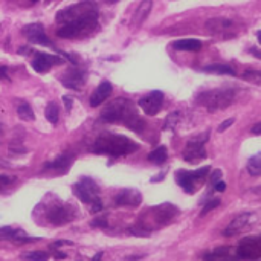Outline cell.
Instances as JSON below:
<instances>
[{
  "label": "cell",
  "instance_id": "6da1fadb",
  "mask_svg": "<svg viewBox=\"0 0 261 261\" xmlns=\"http://www.w3.org/2000/svg\"><path fill=\"white\" fill-rule=\"evenodd\" d=\"M101 119L106 122H122L136 133L144 130V119L138 115L136 106L127 98H116L107 104L101 112Z\"/></svg>",
  "mask_w": 261,
  "mask_h": 261
},
{
  "label": "cell",
  "instance_id": "7a4b0ae2",
  "mask_svg": "<svg viewBox=\"0 0 261 261\" xmlns=\"http://www.w3.org/2000/svg\"><path fill=\"white\" fill-rule=\"evenodd\" d=\"M139 150V144L132 141L130 138L124 135H115V133H102L95 141L92 151L98 154H107L112 158L127 156Z\"/></svg>",
  "mask_w": 261,
  "mask_h": 261
},
{
  "label": "cell",
  "instance_id": "3957f363",
  "mask_svg": "<svg viewBox=\"0 0 261 261\" xmlns=\"http://www.w3.org/2000/svg\"><path fill=\"white\" fill-rule=\"evenodd\" d=\"M96 28H98V11L93 9L76 20L61 24V28L57 31V35L61 38H76L95 31Z\"/></svg>",
  "mask_w": 261,
  "mask_h": 261
},
{
  "label": "cell",
  "instance_id": "277c9868",
  "mask_svg": "<svg viewBox=\"0 0 261 261\" xmlns=\"http://www.w3.org/2000/svg\"><path fill=\"white\" fill-rule=\"evenodd\" d=\"M237 92L234 89H211L200 92L196 98L197 104L203 106L210 112L222 110L234 104Z\"/></svg>",
  "mask_w": 261,
  "mask_h": 261
},
{
  "label": "cell",
  "instance_id": "5b68a950",
  "mask_svg": "<svg viewBox=\"0 0 261 261\" xmlns=\"http://www.w3.org/2000/svg\"><path fill=\"white\" fill-rule=\"evenodd\" d=\"M210 167H202L196 171H188V170H179L176 171V182L179 184V187L188 193V194H194L197 190V182L205 179L206 174L210 173Z\"/></svg>",
  "mask_w": 261,
  "mask_h": 261
},
{
  "label": "cell",
  "instance_id": "8992f818",
  "mask_svg": "<svg viewBox=\"0 0 261 261\" xmlns=\"http://www.w3.org/2000/svg\"><path fill=\"white\" fill-rule=\"evenodd\" d=\"M73 193L83 203L87 205H92L93 202L99 200V187L90 177H81L73 185Z\"/></svg>",
  "mask_w": 261,
  "mask_h": 261
},
{
  "label": "cell",
  "instance_id": "52a82bcc",
  "mask_svg": "<svg viewBox=\"0 0 261 261\" xmlns=\"http://www.w3.org/2000/svg\"><path fill=\"white\" fill-rule=\"evenodd\" d=\"M237 257L243 261L261 260V236H251L240 240Z\"/></svg>",
  "mask_w": 261,
  "mask_h": 261
},
{
  "label": "cell",
  "instance_id": "ba28073f",
  "mask_svg": "<svg viewBox=\"0 0 261 261\" xmlns=\"http://www.w3.org/2000/svg\"><path fill=\"white\" fill-rule=\"evenodd\" d=\"M93 9H96V8H95L92 3H89V2H81V3H78V5H73V6H69V8H66V9L58 11V12H57V17H55V21L60 23V24H66V23H69V21H72V20H76V18L86 15L87 12H90V11H93Z\"/></svg>",
  "mask_w": 261,
  "mask_h": 261
},
{
  "label": "cell",
  "instance_id": "9c48e42d",
  "mask_svg": "<svg viewBox=\"0 0 261 261\" xmlns=\"http://www.w3.org/2000/svg\"><path fill=\"white\" fill-rule=\"evenodd\" d=\"M206 141H208L206 136H205L203 139H202L200 136L191 139V141L187 144V147H185V150H184V153H182L184 159H185L188 164H197V162L203 161V159L206 158V150H205V142H206Z\"/></svg>",
  "mask_w": 261,
  "mask_h": 261
},
{
  "label": "cell",
  "instance_id": "30bf717a",
  "mask_svg": "<svg viewBox=\"0 0 261 261\" xmlns=\"http://www.w3.org/2000/svg\"><path fill=\"white\" fill-rule=\"evenodd\" d=\"M60 81L64 87L80 92V90H83V86L86 83V72L80 67H69L60 76Z\"/></svg>",
  "mask_w": 261,
  "mask_h": 261
},
{
  "label": "cell",
  "instance_id": "8fae6325",
  "mask_svg": "<svg viewBox=\"0 0 261 261\" xmlns=\"http://www.w3.org/2000/svg\"><path fill=\"white\" fill-rule=\"evenodd\" d=\"M138 104L144 110V113H147L148 116H154L159 113V110L164 106V93L161 90H153L145 96H142Z\"/></svg>",
  "mask_w": 261,
  "mask_h": 261
},
{
  "label": "cell",
  "instance_id": "7c38bea8",
  "mask_svg": "<svg viewBox=\"0 0 261 261\" xmlns=\"http://www.w3.org/2000/svg\"><path fill=\"white\" fill-rule=\"evenodd\" d=\"M23 34L24 37L34 43V44H41V46H52V41L49 40V37L44 32L43 24L40 23H32V24H26L23 28Z\"/></svg>",
  "mask_w": 261,
  "mask_h": 261
},
{
  "label": "cell",
  "instance_id": "4fadbf2b",
  "mask_svg": "<svg viewBox=\"0 0 261 261\" xmlns=\"http://www.w3.org/2000/svg\"><path fill=\"white\" fill-rule=\"evenodd\" d=\"M254 213H243L240 216H237L223 231V237H234L240 232H243L254 220Z\"/></svg>",
  "mask_w": 261,
  "mask_h": 261
},
{
  "label": "cell",
  "instance_id": "5bb4252c",
  "mask_svg": "<svg viewBox=\"0 0 261 261\" xmlns=\"http://www.w3.org/2000/svg\"><path fill=\"white\" fill-rule=\"evenodd\" d=\"M72 219H73V213H72V210L69 206H64V205H52L47 210V220L52 225H55V226L66 225Z\"/></svg>",
  "mask_w": 261,
  "mask_h": 261
},
{
  "label": "cell",
  "instance_id": "9a60e30c",
  "mask_svg": "<svg viewBox=\"0 0 261 261\" xmlns=\"http://www.w3.org/2000/svg\"><path fill=\"white\" fill-rule=\"evenodd\" d=\"M142 202V194L138 190L133 188H125L119 191L115 197V203L118 206H128V208H136Z\"/></svg>",
  "mask_w": 261,
  "mask_h": 261
},
{
  "label": "cell",
  "instance_id": "2e32d148",
  "mask_svg": "<svg viewBox=\"0 0 261 261\" xmlns=\"http://www.w3.org/2000/svg\"><path fill=\"white\" fill-rule=\"evenodd\" d=\"M63 63L61 57L57 55H49V54H43V52H37L34 61H32V69L38 73H44L47 70H50V67L54 64H60Z\"/></svg>",
  "mask_w": 261,
  "mask_h": 261
},
{
  "label": "cell",
  "instance_id": "e0dca14e",
  "mask_svg": "<svg viewBox=\"0 0 261 261\" xmlns=\"http://www.w3.org/2000/svg\"><path fill=\"white\" fill-rule=\"evenodd\" d=\"M150 213L153 214V219L158 225H165L177 214V208L171 203H164V205L151 208Z\"/></svg>",
  "mask_w": 261,
  "mask_h": 261
},
{
  "label": "cell",
  "instance_id": "ac0fdd59",
  "mask_svg": "<svg viewBox=\"0 0 261 261\" xmlns=\"http://www.w3.org/2000/svg\"><path fill=\"white\" fill-rule=\"evenodd\" d=\"M112 90H113L112 84H110L109 81H102V83L95 89V92L92 93V96H90V106H92V107L101 106L104 101L109 99V96L112 95Z\"/></svg>",
  "mask_w": 261,
  "mask_h": 261
},
{
  "label": "cell",
  "instance_id": "d6986e66",
  "mask_svg": "<svg viewBox=\"0 0 261 261\" xmlns=\"http://www.w3.org/2000/svg\"><path fill=\"white\" fill-rule=\"evenodd\" d=\"M237 255H231L229 246H220L203 257V261H239Z\"/></svg>",
  "mask_w": 261,
  "mask_h": 261
},
{
  "label": "cell",
  "instance_id": "ffe728a7",
  "mask_svg": "<svg viewBox=\"0 0 261 261\" xmlns=\"http://www.w3.org/2000/svg\"><path fill=\"white\" fill-rule=\"evenodd\" d=\"M151 8H153V0H142L133 15V26H141L144 20L148 17Z\"/></svg>",
  "mask_w": 261,
  "mask_h": 261
},
{
  "label": "cell",
  "instance_id": "44dd1931",
  "mask_svg": "<svg viewBox=\"0 0 261 261\" xmlns=\"http://www.w3.org/2000/svg\"><path fill=\"white\" fill-rule=\"evenodd\" d=\"M70 164H72V156H70V154H61V156H58L55 161H52V162H47V164L44 165V168H49V170H57V171L66 173V171L69 170Z\"/></svg>",
  "mask_w": 261,
  "mask_h": 261
},
{
  "label": "cell",
  "instance_id": "7402d4cb",
  "mask_svg": "<svg viewBox=\"0 0 261 261\" xmlns=\"http://www.w3.org/2000/svg\"><path fill=\"white\" fill-rule=\"evenodd\" d=\"M173 47L177 49V50H190V52H194V50L202 49V41L197 40V38H182V40L174 41L173 43Z\"/></svg>",
  "mask_w": 261,
  "mask_h": 261
},
{
  "label": "cell",
  "instance_id": "603a6c76",
  "mask_svg": "<svg viewBox=\"0 0 261 261\" xmlns=\"http://www.w3.org/2000/svg\"><path fill=\"white\" fill-rule=\"evenodd\" d=\"M231 24H232V21H231V20H228V18H222V17L210 18V20L206 21V28H208V31H210V32H213V34L223 32V31H226Z\"/></svg>",
  "mask_w": 261,
  "mask_h": 261
},
{
  "label": "cell",
  "instance_id": "cb8c5ba5",
  "mask_svg": "<svg viewBox=\"0 0 261 261\" xmlns=\"http://www.w3.org/2000/svg\"><path fill=\"white\" fill-rule=\"evenodd\" d=\"M167 158H168V151H167V147H165V145H161V147L154 148V150L148 154V161L153 162V164H156V165L165 164Z\"/></svg>",
  "mask_w": 261,
  "mask_h": 261
},
{
  "label": "cell",
  "instance_id": "d4e9b609",
  "mask_svg": "<svg viewBox=\"0 0 261 261\" xmlns=\"http://www.w3.org/2000/svg\"><path fill=\"white\" fill-rule=\"evenodd\" d=\"M203 70L210 73H219V75H231V76L236 75V70L228 64H210V66H205Z\"/></svg>",
  "mask_w": 261,
  "mask_h": 261
},
{
  "label": "cell",
  "instance_id": "484cf974",
  "mask_svg": "<svg viewBox=\"0 0 261 261\" xmlns=\"http://www.w3.org/2000/svg\"><path fill=\"white\" fill-rule=\"evenodd\" d=\"M246 170L251 176L254 177H258L261 176V153L254 154L252 158H249L248 161V165H246Z\"/></svg>",
  "mask_w": 261,
  "mask_h": 261
},
{
  "label": "cell",
  "instance_id": "4316f807",
  "mask_svg": "<svg viewBox=\"0 0 261 261\" xmlns=\"http://www.w3.org/2000/svg\"><path fill=\"white\" fill-rule=\"evenodd\" d=\"M17 113H18V118L23 119V121H34L35 119V115L31 109V106L28 102H21L18 107H17Z\"/></svg>",
  "mask_w": 261,
  "mask_h": 261
},
{
  "label": "cell",
  "instance_id": "83f0119b",
  "mask_svg": "<svg viewBox=\"0 0 261 261\" xmlns=\"http://www.w3.org/2000/svg\"><path fill=\"white\" fill-rule=\"evenodd\" d=\"M58 113H60V110H58L57 102H49V106L46 107V119L55 125L58 122Z\"/></svg>",
  "mask_w": 261,
  "mask_h": 261
},
{
  "label": "cell",
  "instance_id": "f1b7e54d",
  "mask_svg": "<svg viewBox=\"0 0 261 261\" xmlns=\"http://www.w3.org/2000/svg\"><path fill=\"white\" fill-rule=\"evenodd\" d=\"M21 258L24 261H47L49 260V254L43 252V251H32V252L23 254Z\"/></svg>",
  "mask_w": 261,
  "mask_h": 261
},
{
  "label": "cell",
  "instance_id": "f546056e",
  "mask_svg": "<svg viewBox=\"0 0 261 261\" xmlns=\"http://www.w3.org/2000/svg\"><path fill=\"white\" fill-rule=\"evenodd\" d=\"M179 116H180V112H173L171 115H168V118H167L165 122H164V128L168 130V128H173L174 125H177Z\"/></svg>",
  "mask_w": 261,
  "mask_h": 261
},
{
  "label": "cell",
  "instance_id": "4dcf8cb0",
  "mask_svg": "<svg viewBox=\"0 0 261 261\" xmlns=\"http://www.w3.org/2000/svg\"><path fill=\"white\" fill-rule=\"evenodd\" d=\"M220 205V199H210L206 203H205V206H203V210H202V213H200V216H206L210 211H213L214 208H217Z\"/></svg>",
  "mask_w": 261,
  "mask_h": 261
},
{
  "label": "cell",
  "instance_id": "1f68e13d",
  "mask_svg": "<svg viewBox=\"0 0 261 261\" xmlns=\"http://www.w3.org/2000/svg\"><path fill=\"white\" fill-rule=\"evenodd\" d=\"M14 232H15V229L11 228V226H3V228H0V240L12 242Z\"/></svg>",
  "mask_w": 261,
  "mask_h": 261
},
{
  "label": "cell",
  "instance_id": "d6a6232c",
  "mask_svg": "<svg viewBox=\"0 0 261 261\" xmlns=\"http://www.w3.org/2000/svg\"><path fill=\"white\" fill-rule=\"evenodd\" d=\"M90 226H93V228H107V219L106 217L95 219V220H92Z\"/></svg>",
  "mask_w": 261,
  "mask_h": 261
},
{
  "label": "cell",
  "instance_id": "836d02e7",
  "mask_svg": "<svg viewBox=\"0 0 261 261\" xmlns=\"http://www.w3.org/2000/svg\"><path fill=\"white\" fill-rule=\"evenodd\" d=\"M9 150L14 151V153H24V151H26L24 147H23L20 142H11V144H9Z\"/></svg>",
  "mask_w": 261,
  "mask_h": 261
},
{
  "label": "cell",
  "instance_id": "e575fe53",
  "mask_svg": "<svg viewBox=\"0 0 261 261\" xmlns=\"http://www.w3.org/2000/svg\"><path fill=\"white\" fill-rule=\"evenodd\" d=\"M232 124H234V118H229V119L223 121V122H222V124L219 125V128H217V130H219L220 133H223V132H225L226 128H229V127H231Z\"/></svg>",
  "mask_w": 261,
  "mask_h": 261
},
{
  "label": "cell",
  "instance_id": "d590c367",
  "mask_svg": "<svg viewBox=\"0 0 261 261\" xmlns=\"http://www.w3.org/2000/svg\"><path fill=\"white\" fill-rule=\"evenodd\" d=\"M14 182V177H8V176H3L0 174V190H3L5 187H8L9 184Z\"/></svg>",
  "mask_w": 261,
  "mask_h": 261
},
{
  "label": "cell",
  "instance_id": "8d00e7d4",
  "mask_svg": "<svg viewBox=\"0 0 261 261\" xmlns=\"http://www.w3.org/2000/svg\"><path fill=\"white\" fill-rule=\"evenodd\" d=\"M73 243L72 242H66V240H58V242H55V243H52L50 245V249H58L60 246H72Z\"/></svg>",
  "mask_w": 261,
  "mask_h": 261
},
{
  "label": "cell",
  "instance_id": "74e56055",
  "mask_svg": "<svg viewBox=\"0 0 261 261\" xmlns=\"http://www.w3.org/2000/svg\"><path fill=\"white\" fill-rule=\"evenodd\" d=\"M214 190L219 191V193H223V191H226V184L222 182V180H219V182L214 184Z\"/></svg>",
  "mask_w": 261,
  "mask_h": 261
},
{
  "label": "cell",
  "instance_id": "f35d334b",
  "mask_svg": "<svg viewBox=\"0 0 261 261\" xmlns=\"http://www.w3.org/2000/svg\"><path fill=\"white\" fill-rule=\"evenodd\" d=\"M63 102L66 106V110L69 112L72 109V99H70V96H63Z\"/></svg>",
  "mask_w": 261,
  "mask_h": 261
},
{
  "label": "cell",
  "instance_id": "ab89813d",
  "mask_svg": "<svg viewBox=\"0 0 261 261\" xmlns=\"http://www.w3.org/2000/svg\"><path fill=\"white\" fill-rule=\"evenodd\" d=\"M251 133H252V135H261V121L260 122H257L255 125H252Z\"/></svg>",
  "mask_w": 261,
  "mask_h": 261
},
{
  "label": "cell",
  "instance_id": "60d3db41",
  "mask_svg": "<svg viewBox=\"0 0 261 261\" xmlns=\"http://www.w3.org/2000/svg\"><path fill=\"white\" fill-rule=\"evenodd\" d=\"M52 252H54V257H55L57 260H64V258H66V254H63V252H60V251H57V249H52Z\"/></svg>",
  "mask_w": 261,
  "mask_h": 261
},
{
  "label": "cell",
  "instance_id": "b9f144b4",
  "mask_svg": "<svg viewBox=\"0 0 261 261\" xmlns=\"http://www.w3.org/2000/svg\"><path fill=\"white\" fill-rule=\"evenodd\" d=\"M8 69H6V66H0V78H3V80H9L8 78Z\"/></svg>",
  "mask_w": 261,
  "mask_h": 261
},
{
  "label": "cell",
  "instance_id": "7bdbcfd3",
  "mask_svg": "<svg viewBox=\"0 0 261 261\" xmlns=\"http://www.w3.org/2000/svg\"><path fill=\"white\" fill-rule=\"evenodd\" d=\"M222 177V171L220 170H216L214 171V174H213V184H216V182H219V179Z\"/></svg>",
  "mask_w": 261,
  "mask_h": 261
},
{
  "label": "cell",
  "instance_id": "ee69618b",
  "mask_svg": "<svg viewBox=\"0 0 261 261\" xmlns=\"http://www.w3.org/2000/svg\"><path fill=\"white\" fill-rule=\"evenodd\" d=\"M92 261H102V252H98V254L92 258Z\"/></svg>",
  "mask_w": 261,
  "mask_h": 261
},
{
  "label": "cell",
  "instance_id": "f6af8a7d",
  "mask_svg": "<svg viewBox=\"0 0 261 261\" xmlns=\"http://www.w3.org/2000/svg\"><path fill=\"white\" fill-rule=\"evenodd\" d=\"M258 41H260V44H261V31L258 32Z\"/></svg>",
  "mask_w": 261,
  "mask_h": 261
},
{
  "label": "cell",
  "instance_id": "bcb514c9",
  "mask_svg": "<svg viewBox=\"0 0 261 261\" xmlns=\"http://www.w3.org/2000/svg\"><path fill=\"white\" fill-rule=\"evenodd\" d=\"M49 2H50V0H46V3H49Z\"/></svg>",
  "mask_w": 261,
  "mask_h": 261
},
{
  "label": "cell",
  "instance_id": "7dc6e473",
  "mask_svg": "<svg viewBox=\"0 0 261 261\" xmlns=\"http://www.w3.org/2000/svg\"><path fill=\"white\" fill-rule=\"evenodd\" d=\"M31 2H37V0H31Z\"/></svg>",
  "mask_w": 261,
  "mask_h": 261
},
{
  "label": "cell",
  "instance_id": "c3c4849f",
  "mask_svg": "<svg viewBox=\"0 0 261 261\" xmlns=\"http://www.w3.org/2000/svg\"><path fill=\"white\" fill-rule=\"evenodd\" d=\"M113 2H116V0H113Z\"/></svg>",
  "mask_w": 261,
  "mask_h": 261
}]
</instances>
